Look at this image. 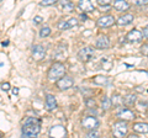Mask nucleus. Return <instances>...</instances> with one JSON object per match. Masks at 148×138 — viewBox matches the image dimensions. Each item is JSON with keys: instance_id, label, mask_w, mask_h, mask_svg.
Wrapping results in <instances>:
<instances>
[{"instance_id": "39448f33", "label": "nucleus", "mask_w": 148, "mask_h": 138, "mask_svg": "<svg viewBox=\"0 0 148 138\" xmlns=\"http://www.w3.org/2000/svg\"><path fill=\"white\" fill-rule=\"evenodd\" d=\"M82 126L88 131H92V130H98L100 122L95 116H85L82 120Z\"/></svg>"}, {"instance_id": "a211bd4d", "label": "nucleus", "mask_w": 148, "mask_h": 138, "mask_svg": "<svg viewBox=\"0 0 148 138\" xmlns=\"http://www.w3.org/2000/svg\"><path fill=\"white\" fill-rule=\"evenodd\" d=\"M133 131L141 135H147L148 133V123L146 122H136L133 125Z\"/></svg>"}, {"instance_id": "aec40b11", "label": "nucleus", "mask_w": 148, "mask_h": 138, "mask_svg": "<svg viewBox=\"0 0 148 138\" xmlns=\"http://www.w3.org/2000/svg\"><path fill=\"white\" fill-rule=\"evenodd\" d=\"M100 106H101V109H103L104 111H108V110L111 106H112V104H111V99L109 98V96L104 95L103 98H101V100H100Z\"/></svg>"}, {"instance_id": "423d86ee", "label": "nucleus", "mask_w": 148, "mask_h": 138, "mask_svg": "<svg viewBox=\"0 0 148 138\" xmlns=\"http://www.w3.org/2000/svg\"><path fill=\"white\" fill-rule=\"evenodd\" d=\"M56 85H57V88L59 90H68L74 85V80L72 77L63 75L62 78H59V79L56 81Z\"/></svg>"}, {"instance_id": "c85d7f7f", "label": "nucleus", "mask_w": 148, "mask_h": 138, "mask_svg": "<svg viewBox=\"0 0 148 138\" xmlns=\"http://www.w3.org/2000/svg\"><path fill=\"white\" fill-rule=\"evenodd\" d=\"M0 88L4 91H8V90H10V84H9V83H3V84L0 85Z\"/></svg>"}, {"instance_id": "f257e3e1", "label": "nucleus", "mask_w": 148, "mask_h": 138, "mask_svg": "<svg viewBox=\"0 0 148 138\" xmlns=\"http://www.w3.org/2000/svg\"><path fill=\"white\" fill-rule=\"evenodd\" d=\"M41 132V121L37 117H27L21 127L22 137H37Z\"/></svg>"}, {"instance_id": "4be33fe9", "label": "nucleus", "mask_w": 148, "mask_h": 138, "mask_svg": "<svg viewBox=\"0 0 148 138\" xmlns=\"http://www.w3.org/2000/svg\"><path fill=\"white\" fill-rule=\"evenodd\" d=\"M94 83L98 85H106L110 83V79L108 77H103V75H98L94 78Z\"/></svg>"}, {"instance_id": "393cba45", "label": "nucleus", "mask_w": 148, "mask_h": 138, "mask_svg": "<svg viewBox=\"0 0 148 138\" xmlns=\"http://www.w3.org/2000/svg\"><path fill=\"white\" fill-rule=\"evenodd\" d=\"M58 1L59 0H41L40 5L41 6H52V5H56Z\"/></svg>"}, {"instance_id": "bb28decb", "label": "nucleus", "mask_w": 148, "mask_h": 138, "mask_svg": "<svg viewBox=\"0 0 148 138\" xmlns=\"http://www.w3.org/2000/svg\"><path fill=\"white\" fill-rule=\"evenodd\" d=\"M131 3L133 4V5L141 6V5H147V4H148V0H131Z\"/></svg>"}, {"instance_id": "c9c22d12", "label": "nucleus", "mask_w": 148, "mask_h": 138, "mask_svg": "<svg viewBox=\"0 0 148 138\" xmlns=\"http://www.w3.org/2000/svg\"><path fill=\"white\" fill-rule=\"evenodd\" d=\"M8 44H9L8 41H6V42H3V46H8Z\"/></svg>"}, {"instance_id": "f704fd0d", "label": "nucleus", "mask_w": 148, "mask_h": 138, "mask_svg": "<svg viewBox=\"0 0 148 138\" xmlns=\"http://www.w3.org/2000/svg\"><path fill=\"white\" fill-rule=\"evenodd\" d=\"M12 94H14V95H15V94H18V89H17V88L12 89Z\"/></svg>"}, {"instance_id": "9b49d317", "label": "nucleus", "mask_w": 148, "mask_h": 138, "mask_svg": "<svg viewBox=\"0 0 148 138\" xmlns=\"http://www.w3.org/2000/svg\"><path fill=\"white\" fill-rule=\"evenodd\" d=\"M95 47L98 49H108L110 47V40L108 36L105 35L98 36V38L95 40Z\"/></svg>"}, {"instance_id": "f3484780", "label": "nucleus", "mask_w": 148, "mask_h": 138, "mask_svg": "<svg viewBox=\"0 0 148 138\" xmlns=\"http://www.w3.org/2000/svg\"><path fill=\"white\" fill-rule=\"evenodd\" d=\"M114 9L116 11H127L130 9V4L128 1H126V0H115L114 1Z\"/></svg>"}, {"instance_id": "f03ea898", "label": "nucleus", "mask_w": 148, "mask_h": 138, "mask_svg": "<svg viewBox=\"0 0 148 138\" xmlns=\"http://www.w3.org/2000/svg\"><path fill=\"white\" fill-rule=\"evenodd\" d=\"M66 72H67V68L63 63L61 62H54L51 68L48 69V73H47V78L48 80L51 81H57L59 78H62L63 75H66Z\"/></svg>"}, {"instance_id": "5701e85b", "label": "nucleus", "mask_w": 148, "mask_h": 138, "mask_svg": "<svg viewBox=\"0 0 148 138\" xmlns=\"http://www.w3.org/2000/svg\"><path fill=\"white\" fill-rule=\"evenodd\" d=\"M111 104L114 105V106H121V105L123 104V99H122V96H120V95H114L112 96V99H111Z\"/></svg>"}, {"instance_id": "cd10ccee", "label": "nucleus", "mask_w": 148, "mask_h": 138, "mask_svg": "<svg viewBox=\"0 0 148 138\" xmlns=\"http://www.w3.org/2000/svg\"><path fill=\"white\" fill-rule=\"evenodd\" d=\"M100 6H109L112 0H96Z\"/></svg>"}, {"instance_id": "7ed1b4c3", "label": "nucleus", "mask_w": 148, "mask_h": 138, "mask_svg": "<svg viewBox=\"0 0 148 138\" xmlns=\"http://www.w3.org/2000/svg\"><path fill=\"white\" fill-rule=\"evenodd\" d=\"M112 132H114V136L115 137H119V138L127 136V133H128L127 122L123 121V120H120V121H117L116 123H114Z\"/></svg>"}, {"instance_id": "4468645a", "label": "nucleus", "mask_w": 148, "mask_h": 138, "mask_svg": "<svg viewBox=\"0 0 148 138\" xmlns=\"http://www.w3.org/2000/svg\"><path fill=\"white\" fill-rule=\"evenodd\" d=\"M49 136L51 137H66L67 136V130L63 126H53L49 130Z\"/></svg>"}, {"instance_id": "2eb2a0df", "label": "nucleus", "mask_w": 148, "mask_h": 138, "mask_svg": "<svg viewBox=\"0 0 148 138\" xmlns=\"http://www.w3.org/2000/svg\"><path fill=\"white\" fill-rule=\"evenodd\" d=\"M46 109H47V111H49V112L57 109V100L51 94L46 95Z\"/></svg>"}, {"instance_id": "473e14b6", "label": "nucleus", "mask_w": 148, "mask_h": 138, "mask_svg": "<svg viewBox=\"0 0 148 138\" xmlns=\"http://www.w3.org/2000/svg\"><path fill=\"white\" fill-rule=\"evenodd\" d=\"M79 19H80L82 21H86V20H88L86 12H82V14H80V16H79Z\"/></svg>"}, {"instance_id": "6e6552de", "label": "nucleus", "mask_w": 148, "mask_h": 138, "mask_svg": "<svg viewBox=\"0 0 148 138\" xmlns=\"http://www.w3.org/2000/svg\"><path fill=\"white\" fill-rule=\"evenodd\" d=\"M115 22H116V19H115L112 15H104V16H101L100 19H98L96 26L100 27V29H108V27L112 26Z\"/></svg>"}, {"instance_id": "412c9836", "label": "nucleus", "mask_w": 148, "mask_h": 138, "mask_svg": "<svg viewBox=\"0 0 148 138\" xmlns=\"http://www.w3.org/2000/svg\"><path fill=\"white\" fill-rule=\"evenodd\" d=\"M122 99H123V104L126 105V106H133L137 101V96L133 95V94H128Z\"/></svg>"}, {"instance_id": "7c9ffc66", "label": "nucleus", "mask_w": 148, "mask_h": 138, "mask_svg": "<svg viewBox=\"0 0 148 138\" xmlns=\"http://www.w3.org/2000/svg\"><path fill=\"white\" fill-rule=\"evenodd\" d=\"M141 52L143 54H146V56H148V44H143L141 47Z\"/></svg>"}, {"instance_id": "6ab92c4d", "label": "nucleus", "mask_w": 148, "mask_h": 138, "mask_svg": "<svg viewBox=\"0 0 148 138\" xmlns=\"http://www.w3.org/2000/svg\"><path fill=\"white\" fill-rule=\"evenodd\" d=\"M61 8L64 12H73L74 9H75V5L71 1V0H62L61 1Z\"/></svg>"}, {"instance_id": "f8f14e48", "label": "nucleus", "mask_w": 148, "mask_h": 138, "mask_svg": "<svg viewBox=\"0 0 148 138\" xmlns=\"http://www.w3.org/2000/svg\"><path fill=\"white\" fill-rule=\"evenodd\" d=\"M78 25V19H74V17H71V19H67V20H63L61 22H58L57 27L59 30H69V29H73L74 26Z\"/></svg>"}, {"instance_id": "b1692460", "label": "nucleus", "mask_w": 148, "mask_h": 138, "mask_svg": "<svg viewBox=\"0 0 148 138\" xmlns=\"http://www.w3.org/2000/svg\"><path fill=\"white\" fill-rule=\"evenodd\" d=\"M40 37L41 38H46V37H48V36L51 35V29L48 26H45V27H42V29L40 30Z\"/></svg>"}, {"instance_id": "2f4dec72", "label": "nucleus", "mask_w": 148, "mask_h": 138, "mask_svg": "<svg viewBox=\"0 0 148 138\" xmlns=\"http://www.w3.org/2000/svg\"><path fill=\"white\" fill-rule=\"evenodd\" d=\"M42 17H41V16H35V19H34V22H35V24L36 25H38V24H41V22H42Z\"/></svg>"}, {"instance_id": "20e7f679", "label": "nucleus", "mask_w": 148, "mask_h": 138, "mask_svg": "<svg viewBox=\"0 0 148 138\" xmlns=\"http://www.w3.org/2000/svg\"><path fill=\"white\" fill-rule=\"evenodd\" d=\"M94 57H95V49L92 47H84L78 52V58L83 63H88L92 61Z\"/></svg>"}, {"instance_id": "1a4fd4ad", "label": "nucleus", "mask_w": 148, "mask_h": 138, "mask_svg": "<svg viewBox=\"0 0 148 138\" xmlns=\"http://www.w3.org/2000/svg\"><path fill=\"white\" fill-rule=\"evenodd\" d=\"M116 116L120 120H123V121H131V120H135L136 118L135 112H133L131 109H127V107L120 109L119 111H117V113H116Z\"/></svg>"}, {"instance_id": "c756f323", "label": "nucleus", "mask_w": 148, "mask_h": 138, "mask_svg": "<svg viewBox=\"0 0 148 138\" xmlns=\"http://www.w3.org/2000/svg\"><path fill=\"white\" fill-rule=\"evenodd\" d=\"M88 137H90V138L99 137V133L96 132V130H92V131H89V133H88Z\"/></svg>"}, {"instance_id": "72a5a7b5", "label": "nucleus", "mask_w": 148, "mask_h": 138, "mask_svg": "<svg viewBox=\"0 0 148 138\" xmlns=\"http://www.w3.org/2000/svg\"><path fill=\"white\" fill-rule=\"evenodd\" d=\"M142 35H143V37H146V38L148 40V26L143 29V31H142Z\"/></svg>"}, {"instance_id": "0eeeda50", "label": "nucleus", "mask_w": 148, "mask_h": 138, "mask_svg": "<svg viewBox=\"0 0 148 138\" xmlns=\"http://www.w3.org/2000/svg\"><path fill=\"white\" fill-rule=\"evenodd\" d=\"M46 57V48L42 44H34L32 46V59L36 62H41Z\"/></svg>"}, {"instance_id": "ddd939ff", "label": "nucleus", "mask_w": 148, "mask_h": 138, "mask_svg": "<svg viewBox=\"0 0 148 138\" xmlns=\"http://www.w3.org/2000/svg\"><path fill=\"white\" fill-rule=\"evenodd\" d=\"M133 20H135V16L132 14H125V15H121L120 17H117L115 24L119 26H127L130 24H132Z\"/></svg>"}, {"instance_id": "dca6fc26", "label": "nucleus", "mask_w": 148, "mask_h": 138, "mask_svg": "<svg viewBox=\"0 0 148 138\" xmlns=\"http://www.w3.org/2000/svg\"><path fill=\"white\" fill-rule=\"evenodd\" d=\"M78 8H79L83 12H91V11H94V9H95L90 0H80V1L78 3Z\"/></svg>"}, {"instance_id": "e433bc0d", "label": "nucleus", "mask_w": 148, "mask_h": 138, "mask_svg": "<svg viewBox=\"0 0 148 138\" xmlns=\"http://www.w3.org/2000/svg\"><path fill=\"white\" fill-rule=\"evenodd\" d=\"M1 136H3V135H1V132H0V137H1Z\"/></svg>"}, {"instance_id": "9d476101", "label": "nucleus", "mask_w": 148, "mask_h": 138, "mask_svg": "<svg viewBox=\"0 0 148 138\" xmlns=\"http://www.w3.org/2000/svg\"><path fill=\"white\" fill-rule=\"evenodd\" d=\"M143 38V35H142V32L140 30H136V29H133L128 32V33L126 35V41L130 43H137V42H141Z\"/></svg>"}, {"instance_id": "a878e982", "label": "nucleus", "mask_w": 148, "mask_h": 138, "mask_svg": "<svg viewBox=\"0 0 148 138\" xmlns=\"http://www.w3.org/2000/svg\"><path fill=\"white\" fill-rule=\"evenodd\" d=\"M85 105H86V107L92 109V107L96 106V102H95V100L92 99V98H86L85 99Z\"/></svg>"}]
</instances>
